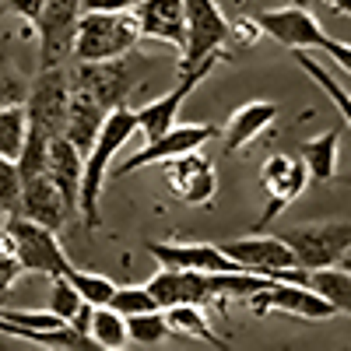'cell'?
I'll list each match as a JSON object with an SVG mask.
<instances>
[{
	"instance_id": "1",
	"label": "cell",
	"mask_w": 351,
	"mask_h": 351,
	"mask_svg": "<svg viewBox=\"0 0 351 351\" xmlns=\"http://www.w3.org/2000/svg\"><path fill=\"white\" fill-rule=\"evenodd\" d=\"M137 134V112L127 109V106H116L102 130L95 134L92 148L84 155V172H81V197H77V211L84 218V228H99L102 221V211H99V197H102V186L109 180V169H112V155L123 148V144Z\"/></svg>"
},
{
	"instance_id": "2",
	"label": "cell",
	"mask_w": 351,
	"mask_h": 351,
	"mask_svg": "<svg viewBox=\"0 0 351 351\" xmlns=\"http://www.w3.org/2000/svg\"><path fill=\"white\" fill-rule=\"evenodd\" d=\"M152 56L137 49L112 56V60H74L71 67V92H81L92 102H99L106 112L116 106H127L130 92L148 77Z\"/></svg>"
},
{
	"instance_id": "3",
	"label": "cell",
	"mask_w": 351,
	"mask_h": 351,
	"mask_svg": "<svg viewBox=\"0 0 351 351\" xmlns=\"http://www.w3.org/2000/svg\"><path fill=\"white\" fill-rule=\"evenodd\" d=\"M141 43L134 11H81L74 32V60H112Z\"/></svg>"
},
{
	"instance_id": "4",
	"label": "cell",
	"mask_w": 351,
	"mask_h": 351,
	"mask_svg": "<svg viewBox=\"0 0 351 351\" xmlns=\"http://www.w3.org/2000/svg\"><path fill=\"white\" fill-rule=\"evenodd\" d=\"M4 228L11 232V239H14V256L21 263V271L25 274H46V278H60L67 274L74 263L67 260L60 239H56V228H46L32 218H25L18 211L8 215Z\"/></svg>"
},
{
	"instance_id": "5",
	"label": "cell",
	"mask_w": 351,
	"mask_h": 351,
	"mask_svg": "<svg viewBox=\"0 0 351 351\" xmlns=\"http://www.w3.org/2000/svg\"><path fill=\"white\" fill-rule=\"evenodd\" d=\"M186 4V39L180 49V74L200 67L204 60H221L228 43V18L218 0H183Z\"/></svg>"
},
{
	"instance_id": "6",
	"label": "cell",
	"mask_w": 351,
	"mask_h": 351,
	"mask_svg": "<svg viewBox=\"0 0 351 351\" xmlns=\"http://www.w3.org/2000/svg\"><path fill=\"white\" fill-rule=\"evenodd\" d=\"M278 236L291 246L302 271H319V267H334L341 253L351 246V221H302V225L281 228Z\"/></svg>"
},
{
	"instance_id": "7",
	"label": "cell",
	"mask_w": 351,
	"mask_h": 351,
	"mask_svg": "<svg viewBox=\"0 0 351 351\" xmlns=\"http://www.w3.org/2000/svg\"><path fill=\"white\" fill-rule=\"evenodd\" d=\"M28 127L43 130L46 137H60L67 127V112H71V71L60 67H43L32 84H28Z\"/></svg>"
},
{
	"instance_id": "8",
	"label": "cell",
	"mask_w": 351,
	"mask_h": 351,
	"mask_svg": "<svg viewBox=\"0 0 351 351\" xmlns=\"http://www.w3.org/2000/svg\"><path fill=\"white\" fill-rule=\"evenodd\" d=\"M232 260H239L246 271L274 278V281H309V271H302L295 263V253L281 236H243V239H228L218 243Z\"/></svg>"
},
{
	"instance_id": "9",
	"label": "cell",
	"mask_w": 351,
	"mask_h": 351,
	"mask_svg": "<svg viewBox=\"0 0 351 351\" xmlns=\"http://www.w3.org/2000/svg\"><path fill=\"white\" fill-rule=\"evenodd\" d=\"M243 302L256 316L285 313V316H295V319H309V324H319V319L337 316V309L319 295L313 285H302V281H271V285L256 288L253 295H246Z\"/></svg>"
},
{
	"instance_id": "10",
	"label": "cell",
	"mask_w": 351,
	"mask_h": 351,
	"mask_svg": "<svg viewBox=\"0 0 351 351\" xmlns=\"http://www.w3.org/2000/svg\"><path fill=\"white\" fill-rule=\"evenodd\" d=\"M77 18H81V0H43V11L36 14L43 67H60L67 56H74Z\"/></svg>"
},
{
	"instance_id": "11",
	"label": "cell",
	"mask_w": 351,
	"mask_h": 351,
	"mask_svg": "<svg viewBox=\"0 0 351 351\" xmlns=\"http://www.w3.org/2000/svg\"><path fill=\"white\" fill-rule=\"evenodd\" d=\"M260 186L267 193V208H263L256 228H271V221L281 218V211L309 186V169L295 155H271L260 165Z\"/></svg>"
},
{
	"instance_id": "12",
	"label": "cell",
	"mask_w": 351,
	"mask_h": 351,
	"mask_svg": "<svg viewBox=\"0 0 351 351\" xmlns=\"http://www.w3.org/2000/svg\"><path fill=\"white\" fill-rule=\"evenodd\" d=\"M218 130L211 123H186V127H172L165 130L162 137L155 141H144V148L137 155H130L120 169H112L109 176L112 180H123V176H134L137 169H148V165H162L176 155H186V152H197L204 141H211Z\"/></svg>"
},
{
	"instance_id": "13",
	"label": "cell",
	"mask_w": 351,
	"mask_h": 351,
	"mask_svg": "<svg viewBox=\"0 0 351 351\" xmlns=\"http://www.w3.org/2000/svg\"><path fill=\"white\" fill-rule=\"evenodd\" d=\"M165 165V183L169 190L180 197L183 204H193V208H211L215 200V190H218V172L215 165L197 152H186V155H176Z\"/></svg>"
},
{
	"instance_id": "14",
	"label": "cell",
	"mask_w": 351,
	"mask_h": 351,
	"mask_svg": "<svg viewBox=\"0 0 351 351\" xmlns=\"http://www.w3.org/2000/svg\"><path fill=\"white\" fill-rule=\"evenodd\" d=\"M215 64H218V60H204L200 67L180 74V81H176L172 92H165L162 99H155V102L144 106V109L137 112V134H144V141H155V137H162L165 130H172V127H176V116H180V109H183V102L190 99L193 88L215 71Z\"/></svg>"
},
{
	"instance_id": "15",
	"label": "cell",
	"mask_w": 351,
	"mask_h": 351,
	"mask_svg": "<svg viewBox=\"0 0 351 351\" xmlns=\"http://www.w3.org/2000/svg\"><path fill=\"white\" fill-rule=\"evenodd\" d=\"M148 253L158 260V267L176 271H246L239 260L211 243H148Z\"/></svg>"
},
{
	"instance_id": "16",
	"label": "cell",
	"mask_w": 351,
	"mask_h": 351,
	"mask_svg": "<svg viewBox=\"0 0 351 351\" xmlns=\"http://www.w3.org/2000/svg\"><path fill=\"white\" fill-rule=\"evenodd\" d=\"M141 28V39H155L183 49L186 39V4L183 0H137L130 8Z\"/></svg>"
},
{
	"instance_id": "17",
	"label": "cell",
	"mask_w": 351,
	"mask_h": 351,
	"mask_svg": "<svg viewBox=\"0 0 351 351\" xmlns=\"http://www.w3.org/2000/svg\"><path fill=\"white\" fill-rule=\"evenodd\" d=\"M18 215H25V218H32V221L46 225V228H56V232H60V225H64L74 211L67 208V200H64L60 186L49 180V172H39V176H32V180L21 183Z\"/></svg>"
},
{
	"instance_id": "18",
	"label": "cell",
	"mask_w": 351,
	"mask_h": 351,
	"mask_svg": "<svg viewBox=\"0 0 351 351\" xmlns=\"http://www.w3.org/2000/svg\"><path fill=\"white\" fill-rule=\"evenodd\" d=\"M278 120V106L274 102H246L228 116V123L221 130V155H239L246 144H253L263 130Z\"/></svg>"
},
{
	"instance_id": "19",
	"label": "cell",
	"mask_w": 351,
	"mask_h": 351,
	"mask_svg": "<svg viewBox=\"0 0 351 351\" xmlns=\"http://www.w3.org/2000/svg\"><path fill=\"white\" fill-rule=\"evenodd\" d=\"M49 180L60 186L67 208L77 215V197H81V172H84V155L74 148V144L60 134L49 137V162H46Z\"/></svg>"
},
{
	"instance_id": "20",
	"label": "cell",
	"mask_w": 351,
	"mask_h": 351,
	"mask_svg": "<svg viewBox=\"0 0 351 351\" xmlns=\"http://www.w3.org/2000/svg\"><path fill=\"white\" fill-rule=\"evenodd\" d=\"M109 112H112V109H109ZM109 112H106L99 102H92L88 95L71 92V112H67L64 137L74 144L81 155H88V148H92V141H95V134L102 130V123H106V116H109Z\"/></svg>"
},
{
	"instance_id": "21",
	"label": "cell",
	"mask_w": 351,
	"mask_h": 351,
	"mask_svg": "<svg viewBox=\"0 0 351 351\" xmlns=\"http://www.w3.org/2000/svg\"><path fill=\"white\" fill-rule=\"evenodd\" d=\"M165 319H169V330L180 334V337H190V341H200L215 351H228V341H221L208 319V309L197 306V302H180V306H169L165 309Z\"/></svg>"
},
{
	"instance_id": "22",
	"label": "cell",
	"mask_w": 351,
	"mask_h": 351,
	"mask_svg": "<svg viewBox=\"0 0 351 351\" xmlns=\"http://www.w3.org/2000/svg\"><path fill=\"white\" fill-rule=\"evenodd\" d=\"M299 158H302L306 169H309V180L327 183L330 176L337 172V130H327V134H319V137L302 141Z\"/></svg>"
},
{
	"instance_id": "23",
	"label": "cell",
	"mask_w": 351,
	"mask_h": 351,
	"mask_svg": "<svg viewBox=\"0 0 351 351\" xmlns=\"http://www.w3.org/2000/svg\"><path fill=\"white\" fill-rule=\"evenodd\" d=\"M88 337L95 341V348L102 351H123L130 344L127 334V316L116 313L112 306H95L92 313V327H88Z\"/></svg>"
},
{
	"instance_id": "24",
	"label": "cell",
	"mask_w": 351,
	"mask_h": 351,
	"mask_svg": "<svg viewBox=\"0 0 351 351\" xmlns=\"http://www.w3.org/2000/svg\"><path fill=\"white\" fill-rule=\"evenodd\" d=\"M306 285H313L337 313H348V316H351V274L341 271L337 263H334V267L309 271V281H306Z\"/></svg>"
},
{
	"instance_id": "25",
	"label": "cell",
	"mask_w": 351,
	"mask_h": 351,
	"mask_svg": "<svg viewBox=\"0 0 351 351\" xmlns=\"http://www.w3.org/2000/svg\"><path fill=\"white\" fill-rule=\"evenodd\" d=\"M295 64H299V67H302L319 88H324V95L337 106V112L344 116V123L351 127V95L344 92V84H337V77H334L324 64H316L313 56H309V49H295Z\"/></svg>"
},
{
	"instance_id": "26",
	"label": "cell",
	"mask_w": 351,
	"mask_h": 351,
	"mask_svg": "<svg viewBox=\"0 0 351 351\" xmlns=\"http://www.w3.org/2000/svg\"><path fill=\"white\" fill-rule=\"evenodd\" d=\"M127 334H130V344H141V348L162 344L172 334L169 330V319H165V309H148V313L127 316Z\"/></svg>"
},
{
	"instance_id": "27",
	"label": "cell",
	"mask_w": 351,
	"mask_h": 351,
	"mask_svg": "<svg viewBox=\"0 0 351 351\" xmlns=\"http://www.w3.org/2000/svg\"><path fill=\"white\" fill-rule=\"evenodd\" d=\"M28 134V112L25 106H4L0 109V155L4 158H18L21 144Z\"/></svg>"
},
{
	"instance_id": "28",
	"label": "cell",
	"mask_w": 351,
	"mask_h": 351,
	"mask_svg": "<svg viewBox=\"0 0 351 351\" xmlns=\"http://www.w3.org/2000/svg\"><path fill=\"white\" fill-rule=\"evenodd\" d=\"M18 162V172H21V183L32 180V176L46 172V162H49V137L36 127H28L25 134V144H21V155L14 158Z\"/></svg>"
},
{
	"instance_id": "29",
	"label": "cell",
	"mask_w": 351,
	"mask_h": 351,
	"mask_svg": "<svg viewBox=\"0 0 351 351\" xmlns=\"http://www.w3.org/2000/svg\"><path fill=\"white\" fill-rule=\"evenodd\" d=\"M67 278H71V285L77 288V295H81L88 306H109V302H112L116 285H112L106 274H92V271H77V267H71Z\"/></svg>"
},
{
	"instance_id": "30",
	"label": "cell",
	"mask_w": 351,
	"mask_h": 351,
	"mask_svg": "<svg viewBox=\"0 0 351 351\" xmlns=\"http://www.w3.org/2000/svg\"><path fill=\"white\" fill-rule=\"evenodd\" d=\"M116 313L123 316H134V313H148V309H162L155 302V295L148 291V285H123L112 291V302H109Z\"/></svg>"
},
{
	"instance_id": "31",
	"label": "cell",
	"mask_w": 351,
	"mask_h": 351,
	"mask_svg": "<svg viewBox=\"0 0 351 351\" xmlns=\"http://www.w3.org/2000/svg\"><path fill=\"white\" fill-rule=\"evenodd\" d=\"M84 306V299L77 295V288L71 285V278L67 274H60V278H53V291H49V313L53 316H60L64 319V324H71V319H74V313Z\"/></svg>"
},
{
	"instance_id": "32",
	"label": "cell",
	"mask_w": 351,
	"mask_h": 351,
	"mask_svg": "<svg viewBox=\"0 0 351 351\" xmlns=\"http://www.w3.org/2000/svg\"><path fill=\"white\" fill-rule=\"evenodd\" d=\"M0 324H11L21 330H56L64 327V319L53 316L49 309H0Z\"/></svg>"
},
{
	"instance_id": "33",
	"label": "cell",
	"mask_w": 351,
	"mask_h": 351,
	"mask_svg": "<svg viewBox=\"0 0 351 351\" xmlns=\"http://www.w3.org/2000/svg\"><path fill=\"white\" fill-rule=\"evenodd\" d=\"M25 99H28V77L0 56V109L4 106H25Z\"/></svg>"
},
{
	"instance_id": "34",
	"label": "cell",
	"mask_w": 351,
	"mask_h": 351,
	"mask_svg": "<svg viewBox=\"0 0 351 351\" xmlns=\"http://www.w3.org/2000/svg\"><path fill=\"white\" fill-rule=\"evenodd\" d=\"M18 200H21V172H18V162L0 155V211H4V215L18 211Z\"/></svg>"
},
{
	"instance_id": "35",
	"label": "cell",
	"mask_w": 351,
	"mask_h": 351,
	"mask_svg": "<svg viewBox=\"0 0 351 351\" xmlns=\"http://www.w3.org/2000/svg\"><path fill=\"white\" fill-rule=\"evenodd\" d=\"M18 274H25V271H21V263L14 256V239H11L8 228H0V295L18 281Z\"/></svg>"
},
{
	"instance_id": "36",
	"label": "cell",
	"mask_w": 351,
	"mask_h": 351,
	"mask_svg": "<svg viewBox=\"0 0 351 351\" xmlns=\"http://www.w3.org/2000/svg\"><path fill=\"white\" fill-rule=\"evenodd\" d=\"M313 49H324V53H330V60H334L337 67H344V74L351 77V46H344V43L330 39L327 32H319V36H316V43H313Z\"/></svg>"
},
{
	"instance_id": "37",
	"label": "cell",
	"mask_w": 351,
	"mask_h": 351,
	"mask_svg": "<svg viewBox=\"0 0 351 351\" xmlns=\"http://www.w3.org/2000/svg\"><path fill=\"white\" fill-rule=\"evenodd\" d=\"M263 36V28L256 25V18H239V21H228V43L236 39L239 46H253Z\"/></svg>"
},
{
	"instance_id": "38",
	"label": "cell",
	"mask_w": 351,
	"mask_h": 351,
	"mask_svg": "<svg viewBox=\"0 0 351 351\" xmlns=\"http://www.w3.org/2000/svg\"><path fill=\"white\" fill-rule=\"evenodd\" d=\"M4 8L21 14V18H28V21H36V14L43 11V0H4Z\"/></svg>"
},
{
	"instance_id": "39",
	"label": "cell",
	"mask_w": 351,
	"mask_h": 351,
	"mask_svg": "<svg viewBox=\"0 0 351 351\" xmlns=\"http://www.w3.org/2000/svg\"><path fill=\"white\" fill-rule=\"evenodd\" d=\"M81 11H130L127 0H81Z\"/></svg>"
},
{
	"instance_id": "40",
	"label": "cell",
	"mask_w": 351,
	"mask_h": 351,
	"mask_svg": "<svg viewBox=\"0 0 351 351\" xmlns=\"http://www.w3.org/2000/svg\"><path fill=\"white\" fill-rule=\"evenodd\" d=\"M330 11H341L344 18H351V0H324Z\"/></svg>"
},
{
	"instance_id": "41",
	"label": "cell",
	"mask_w": 351,
	"mask_h": 351,
	"mask_svg": "<svg viewBox=\"0 0 351 351\" xmlns=\"http://www.w3.org/2000/svg\"><path fill=\"white\" fill-rule=\"evenodd\" d=\"M337 267H341V271H348V274H351V246H348V250H344V253H341V260H337Z\"/></svg>"
},
{
	"instance_id": "42",
	"label": "cell",
	"mask_w": 351,
	"mask_h": 351,
	"mask_svg": "<svg viewBox=\"0 0 351 351\" xmlns=\"http://www.w3.org/2000/svg\"><path fill=\"white\" fill-rule=\"evenodd\" d=\"M127 4H130V8H134V4H137V0H127Z\"/></svg>"
},
{
	"instance_id": "43",
	"label": "cell",
	"mask_w": 351,
	"mask_h": 351,
	"mask_svg": "<svg viewBox=\"0 0 351 351\" xmlns=\"http://www.w3.org/2000/svg\"><path fill=\"white\" fill-rule=\"evenodd\" d=\"M0 218H4V211H0Z\"/></svg>"
}]
</instances>
